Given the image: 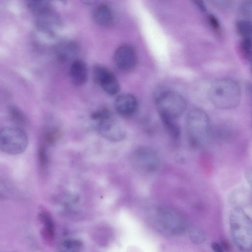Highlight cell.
<instances>
[{"mask_svg":"<svg viewBox=\"0 0 252 252\" xmlns=\"http://www.w3.org/2000/svg\"><path fill=\"white\" fill-rule=\"evenodd\" d=\"M209 97L211 103L219 109H233L240 103L241 89L234 80L220 79L215 81L211 86Z\"/></svg>","mask_w":252,"mask_h":252,"instance_id":"1","label":"cell"},{"mask_svg":"<svg viewBox=\"0 0 252 252\" xmlns=\"http://www.w3.org/2000/svg\"><path fill=\"white\" fill-rule=\"evenodd\" d=\"M185 128L190 145L193 147H200L207 139L210 132L209 117L203 110L192 108L187 115Z\"/></svg>","mask_w":252,"mask_h":252,"instance_id":"2","label":"cell"},{"mask_svg":"<svg viewBox=\"0 0 252 252\" xmlns=\"http://www.w3.org/2000/svg\"><path fill=\"white\" fill-rule=\"evenodd\" d=\"M232 237L240 251L250 252L252 249V221L249 216L240 208L232 211L230 215Z\"/></svg>","mask_w":252,"mask_h":252,"instance_id":"3","label":"cell"},{"mask_svg":"<svg viewBox=\"0 0 252 252\" xmlns=\"http://www.w3.org/2000/svg\"><path fill=\"white\" fill-rule=\"evenodd\" d=\"M154 101L160 117L176 120L187 109L184 98L179 93L166 88L156 91Z\"/></svg>","mask_w":252,"mask_h":252,"instance_id":"4","label":"cell"},{"mask_svg":"<svg viewBox=\"0 0 252 252\" xmlns=\"http://www.w3.org/2000/svg\"><path fill=\"white\" fill-rule=\"evenodd\" d=\"M27 134L18 127H6L0 130V150L10 155H18L27 148Z\"/></svg>","mask_w":252,"mask_h":252,"instance_id":"5","label":"cell"},{"mask_svg":"<svg viewBox=\"0 0 252 252\" xmlns=\"http://www.w3.org/2000/svg\"><path fill=\"white\" fill-rule=\"evenodd\" d=\"M157 222L159 229L166 234L178 235L186 229V220L179 212L169 208H160L157 213Z\"/></svg>","mask_w":252,"mask_h":252,"instance_id":"6","label":"cell"},{"mask_svg":"<svg viewBox=\"0 0 252 252\" xmlns=\"http://www.w3.org/2000/svg\"><path fill=\"white\" fill-rule=\"evenodd\" d=\"M132 160L136 167L145 173H153L160 167V158L153 149L142 147L136 150L132 155Z\"/></svg>","mask_w":252,"mask_h":252,"instance_id":"7","label":"cell"},{"mask_svg":"<svg viewBox=\"0 0 252 252\" xmlns=\"http://www.w3.org/2000/svg\"><path fill=\"white\" fill-rule=\"evenodd\" d=\"M93 75L95 82L107 94L115 95L120 91V85L116 77L107 67L96 65L93 68Z\"/></svg>","mask_w":252,"mask_h":252,"instance_id":"8","label":"cell"},{"mask_svg":"<svg viewBox=\"0 0 252 252\" xmlns=\"http://www.w3.org/2000/svg\"><path fill=\"white\" fill-rule=\"evenodd\" d=\"M97 121L98 122V131L106 139L114 142L124 139L126 134L125 129L119 122L113 119L111 114Z\"/></svg>","mask_w":252,"mask_h":252,"instance_id":"9","label":"cell"},{"mask_svg":"<svg viewBox=\"0 0 252 252\" xmlns=\"http://www.w3.org/2000/svg\"><path fill=\"white\" fill-rule=\"evenodd\" d=\"M114 61L116 67L120 70L129 71L132 70L137 63L134 49L128 44L121 45L114 53Z\"/></svg>","mask_w":252,"mask_h":252,"instance_id":"10","label":"cell"},{"mask_svg":"<svg viewBox=\"0 0 252 252\" xmlns=\"http://www.w3.org/2000/svg\"><path fill=\"white\" fill-rule=\"evenodd\" d=\"M115 107L117 112L123 116H129L137 110L138 101L131 94H123L119 95L115 101Z\"/></svg>","mask_w":252,"mask_h":252,"instance_id":"11","label":"cell"},{"mask_svg":"<svg viewBox=\"0 0 252 252\" xmlns=\"http://www.w3.org/2000/svg\"><path fill=\"white\" fill-rule=\"evenodd\" d=\"M70 77L71 82L76 86L84 85L88 78V70L86 63L81 59H76L70 67Z\"/></svg>","mask_w":252,"mask_h":252,"instance_id":"12","label":"cell"},{"mask_svg":"<svg viewBox=\"0 0 252 252\" xmlns=\"http://www.w3.org/2000/svg\"><path fill=\"white\" fill-rule=\"evenodd\" d=\"M38 15L40 27L45 31L53 33L59 27L60 18L50 7L40 12Z\"/></svg>","mask_w":252,"mask_h":252,"instance_id":"13","label":"cell"},{"mask_svg":"<svg viewBox=\"0 0 252 252\" xmlns=\"http://www.w3.org/2000/svg\"><path fill=\"white\" fill-rule=\"evenodd\" d=\"M92 16L96 24L103 27L110 26L114 21L111 8L105 4H100L96 6L93 11Z\"/></svg>","mask_w":252,"mask_h":252,"instance_id":"14","label":"cell"},{"mask_svg":"<svg viewBox=\"0 0 252 252\" xmlns=\"http://www.w3.org/2000/svg\"><path fill=\"white\" fill-rule=\"evenodd\" d=\"M160 118L164 127L168 134L173 139H178L180 136L181 129L176 120L166 117H160Z\"/></svg>","mask_w":252,"mask_h":252,"instance_id":"15","label":"cell"},{"mask_svg":"<svg viewBox=\"0 0 252 252\" xmlns=\"http://www.w3.org/2000/svg\"><path fill=\"white\" fill-rule=\"evenodd\" d=\"M9 116L13 122L19 126H24L27 124V119L24 113L17 107L11 106L8 108Z\"/></svg>","mask_w":252,"mask_h":252,"instance_id":"16","label":"cell"},{"mask_svg":"<svg viewBox=\"0 0 252 252\" xmlns=\"http://www.w3.org/2000/svg\"><path fill=\"white\" fill-rule=\"evenodd\" d=\"M236 29L242 38H251L252 25L248 19H242L236 22Z\"/></svg>","mask_w":252,"mask_h":252,"instance_id":"17","label":"cell"},{"mask_svg":"<svg viewBox=\"0 0 252 252\" xmlns=\"http://www.w3.org/2000/svg\"><path fill=\"white\" fill-rule=\"evenodd\" d=\"M81 243L76 240H68L63 242L59 248V252H80Z\"/></svg>","mask_w":252,"mask_h":252,"instance_id":"18","label":"cell"},{"mask_svg":"<svg viewBox=\"0 0 252 252\" xmlns=\"http://www.w3.org/2000/svg\"><path fill=\"white\" fill-rule=\"evenodd\" d=\"M191 241L196 245H200L206 241L207 236L205 233L200 228L192 227L189 231Z\"/></svg>","mask_w":252,"mask_h":252,"instance_id":"19","label":"cell"},{"mask_svg":"<svg viewBox=\"0 0 252 252\" xmlns=\"http://www.w3.org/2000/svg\"><path fill=\"white\" fill-rule=\"evenodd\" d=\"M76 46L72 43L63 45L59 51V59L63 61L70 59L76 52Z\"/></svg>","mask_w":252,"mask_h":252,"instance_id":"20","label":"cell"},{"mask_svg":"<svg viewBox=\"0 0 252 252\" xmlns=\"http://www.w3.org/2000/svg\"><path fill=\"white\" fill-rule=\"evenodd\" d=\"M240 47L245 58L248 61H251L252 52L251 38H242Z\"/></svg>","mask_w":252,"mask_h":252,"instance_id":"21","label":"cell"},{"mask_svg":"<svg viewBox=\"0 0 252 252\" xmlns=\"http://www.w3.org/2000/svg\"><path fill=\"white\" fill-rule=\"evenodd\" d=\"M39 164L42 169L47 167L48 163V155L46 147L44 145L40 147L38 151Z\"/></svg>","mask_w":252,"mask_h":252,"instance_id":"22","label":"cell"},{"mask_svg":"<svg viewBox=\"0 0 252 252\" xmlns=\"http://www.w3.org/2000/svg\"><path fill=\"white\" fill-rule=\"evenodd\" d=\"M58 136V132L55 129H51L46 131L44 136V139L46 143H53Z\"/></svg>","mask_w":252,"mask_h":252,"instance_id":"23","label":"cell"},{"mask_svg":"<svg viewBox=\"0 0 252 252\" xmlns=\"http://www.w3.org/2000/svg\"><path fill=\"white\" fill-rule=\"evenodd\" d=\"M252 2L251 1H245L241 6V13L245 17L249 18L252 15Z\"/></svg>","mask_w":252,"mask_h":252,"instance_id":"24","label":"cell"},{"mask_svg":"<svg viewBox=\"0 0 252 252\" xmlns=\"http://www.w3.org/2000/svg\"><path fill=\"white\" fill-rule=\"evenodd\" d=\"M208 17L212 27L215 30H219L220 29V24L216 17L212 14H209Z\"/></svg>","mask_w":252,"mask_h":252,"instance_id":"25","label":"cell"},{"mask_svg":"<svg viewBox=\"0 0 252 252\" xmlns=\"http://www.w3.org/2000/svg\"><path fill=\"white\" fill-rule=\"evenodd\" d=\"M211 248L214 252H224L222 247L217 242H212Z\"/></svg>","mask_w":252,"mask_h":252,"instance_id":"26","label":"cell"},{"mask_svg":"<svg viewBox=\"0 0 252 252\" xmlns=\"http://www.w3.org/2000/svg\"><path fill=\"white\" fill-rule=\"evenodd\" d=\"M195 4L199 8L203 11H205L206 8L204 4L201 1L196 0L193 1Z\"/></svg>","mask_w":252,"mask_h":252,"instance_id":"27","label":"cell"},{"mask_svg":"<svg viewBox=\"0 0 252 252\" xmlns=\"http://www.w3.org/2000/svg\"><path fill=\"white\" fill-rule=\"evenodd\" d=\"M246 176L247 177V180H248V182L250 184H251V179H252V172L251 170H249L247 171L246 173Z\"/></svg>","mask_w":252,"mask_h":252,"instance_id":"28","label":"cell"}]
</instances>
